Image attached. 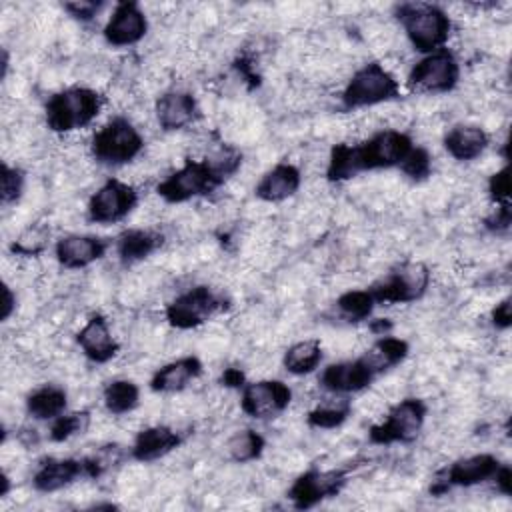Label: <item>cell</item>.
I'll list each match as a JSON object with an SVG mask.
<instances>
[{
  "instance_id": "16",
  "label": "cell",
  "mask_w": 512,
  "mask_h": 512,
  "mask_svg": "<svg viewBox=\"0 0 512 512\" xmlns=\"http://www.w3.org/2000/svg\"><path fill=\"white\" fill-rule=\"evenodd\" d=\"M148 20L138 2L126 0L114 6L110 20L104 26V38L112 46H132L144 38Z\"/></svg>"
},
{
  "instance_id": "27",
  "label": "cell",
  "mask_w": 512,
  "mask_h": 512,
  "mask_svg": "<svg viewBox=\"0 0 512 512\" xmlns=\"http://www.w3.org/2000/svg\"><path fill=\"white\" fill-rule=\"evenodd\" d=\"M410 352V344L404 338L396 336H380L372 348L364 354V358L370 362V366L376 370V374H382L394 366H398Z\"/></svg>"
},
{
  "instance_id": "14",
  "label": "cell",
  "mask_w": 512,
  "mask_h": 512,
  "mask_svg": "<svg viewBox=\"0 0 512 512\" xmlns=\"http://www.w3.org/2000/svg\"><path fill=\"white\" fill-rule=\"evenodd\" d=\"M498 466H500V460L492 454H474V456L460 458L438 474V478L430 486V492L434 496H438V494L448 492L454 486L470 488L480 482L492 480Z\"/></svg>"
},
{
  "instance_id": "13",
  "label": "cell",
  "mask_w": 512,
  "mask_h": 512,
  "mask_svg": "<svg viewBox=\"0 0 512 512\" xmlns=\"http://www.w3.org/2000/svg\"><path fill=\"white\" fill-rule=\"evenodd\" d=\"M292 400V390L282 380L246 382L240 396V408L246 416L268 420L282 414Z\"/></svg>"
},
{
  "instance_id": "24",
  "label": "cell",
  "mask_w": 512,
  "mask_h": 512,
  "mask_svg": "<svg viewBox=\"0 0 512 512\" xmlns=\"http://www.w3.org/2000/svg\"><path fill=\"white\" fill-rule=\"evenodd\" d=\"M490 138L484 128L474 124H458L450 128L444 136L446 152L458 162H470L484 154Z\"/></svg>"
},
{
  "instance_id": "5",
  "label": "cell",
  "mask_w": 512,
  "mask_h": 512,
  "mask_svg": "<svg viewBox=\"0 0 512 512\" xmlns=\"http://www.w3.org/2000/svg\"><path fill=\"white\" fill-rule=\"evenodd\" d=\"M144 148L142 134L124 116H114L98 132H94L90 142V152L96 162L104 166H122L132 162Z\"/></svg>"
},
{
  "instance_id": "32",
  "label": "cell",
  "mask_w": 512,
  "mask_h": 512,
  "mask_svg": "<svg viewBox=\"0 0 512 512\" xmlns=\"http://www.w3.org/2000/svg\"><path fill=\"white\" fill-rule=\"evenodd\" d=\"M350 412H352V404L344 398L340 402L324 404V406H318V408L310 410L308 416H306V424L310 428H324V430L336 428V426H342L346 422Z\"/></svg>"
},
{
  "instance_id": "45",
  "label": "cell",
  "mask_w": 512,
  "mask_h": 512,
  "mask_svg": "<svg viewBox=\"0 0 512 512\" xmlns=\"http://www.w3.org/2000/svg\"><path fill=\"white\" fill-rule=\"evenodd\" d=\"M370 330H372L374 334H378V336H386V334H390V330H392V322H390L388 318L372 320V322H370Z\"/></svg>"
},
{
  "instance_id": "2",
  "label": "cell",
  "mask_w": 512,
  "mask_h": 512,
  "mask_svg": "<svg viewBox=\"0 0 512 512\" xmlns=\"http://www.w3.org/2000/svg\"><path fill=\"white\" fill-rule=\"evenodd\" d=\"M242 164V154L234 148H222L214 158L192 160L172 172L156 186V194L168 204L188 202L196 196H206L226 182Z\"/></svg>"
},
{
  "instance_id": "31",
  "label": "cell",
  "mask_w": 512,
  "mask_h": 512,
  "mask_svg": "<svg viewBox=\"0 0 512 512\" xmlns=\"http://www.w3.org/2000/svg\"><path fill=\"white\" fill-rule=\"evenodd\" d=\"M336 306H338L340 314L344 318H348L350 322H362L372 314L376 302H374L370 290L366 288V290H348V292L340 294L336 300Z\"/></svg>"
},
{
  "instance_id": "40",
  "label": "cell",
  "mask_w": 512,
  "mask_h": 512,
  "mask_svg": "<svg viewBox=\"0 0 512 512\" xmlns=\"http://www.w3.org/2000/svg\"><path fill=\"white\" fill-rule=\"evenodd\" d=\"M510 296L500 300L494 310H492V324L498 328V330H508L510 324H512V310H510Z\"/></svg>"
},
{
  "instance_id": "43",
  "label": "cell",
  "mask_w": 512,
  "mask_h": 512,
  "mask_svg": "<svg viewBox=\"0 0 512 512\" xmlns=\"http://www.w3.org/2000/svg\"><path fill=\"white\" fill-rule=\"evenodd\" d=\"M16 308V296L12 294L10 286L4 284V304H2V320H8Z\"/></svg>"
},
{
  "instance_id": "28",
  "label": "cell",
  "mask_w": 512,
  "mask_h": 512,
  "mask_svg": "<svg viewBox=\"0 0 512 512\" xmlns=\"http://www.w3.org/2000/svg\"><path fill=\"white\" fill-rule=\"evenodd\" d=\"M284 368L294 376L310 374L322 362V344L318 338H308L292 344L284 352Z\"/></svg>"
},
{
  "instance_id": "42",
  "label": "cell",
  "mask_w": 512,
  "mask_h": 512,
  "mask_svg": "<svg viewBox=\"0 0 512 512\" xmlns=\"http://www.w3.org/2000/svg\"><path fill=\"white\" fill-rule=\"evenodd\" d=\"M494 482H496L498 492H502L504 496L512 494V470H510L508 464L498 466V470L494 474Z\"/></svg>"
},
{
  "instance_id": "7",
  "label": "cell",
  "mask_w": 512,
  "mask_h": 512,
  "mask_svg": "<svg viewBox=\"0 0 512 512\" xmlns=\"http://www.w3.org/2000/svg\"><path fill=\"white\" fill-rule=\"evenodd\" d=\"M430 284V270L424 262H402L368 290L376 304H408L420 300Z\"/></svg>"
},
{
  "instance_id": "41",
  "label": "cell",
  "mask_w": 512,
  "mask_h": 512,
  "mask_svg": "<svg viewBox=\"0 0 512 512\" xmlns=\"http://www.w3.org/2000/svg\"><path fill=\"white\" fill-rule=\"evenodd\" d=\"M220 384L232 390H242L246 384V376L240 368H226L220 376Z\"/></svg>"
},
{
  "instance_id": "15",
  "label": "cell",
  "mask_w": 512,
  "mask_h": 512,
  "mask_svg": "<svg viewBox=\"0 0 512 512\" xmlns=\"http://www.w3.org/2000/svg\"><path fill=\"white\" fill-rule=\"evenodd\" d=\"M376 376V370L362 354L354 360H344L326 366L320 374V384L324 390L334 394H352L368 388Z\"/></svg>"
},
{
  "instance_id": "9",
  "label": "cell",
  "mask_w": 512,
  "mask_h": 512,
  "mask_svg": "<svg viewBox=\"0 0 512 512\" xmlns=\"http://www.w3.org/2000/svg\"><path fill=\"white\" fill-rule=\"evenodd\" d=\"M428 414V406L420 398H404L394 404L386 420L370 426L368 440L370 444L388 446L394 442H412L424 426Z\"/></svg>"
},
{
  "instance_id": "19",
  "label": "cell",
  "mask_w": 512,
  "mask_h": 512,
  "mask_svg": "<svg viewBox=\"0 0 512 512\" xmlns=\"http://www.w3.org/2000/svg\"><path fill=\"white\" fill-rule=\"evenodd\" d=\"M78 478H86L84 458H44L32 476L38 492H56Z\"/></svg>"
},
{
  "instance_id": "33",
  "label": "cell",
  "mask_w": 512,
  "mask_h": 512,
  "mask_svg": "<svg viewBox=\"0 0 512 512\" xmlns=\"http://www.w3.org/2000/svg\"><path fill=\"white\" fill-rule=\"evenodd\" d=\"M88 424H90V412H86V410L60 414L58 418L52 420L48 436L52 442H66L76 434H84Z\"/></svg>"
},
{
  "instance_id": "35",
  "label": "cell",
  "mask_w": 512,
  "mask_h": 512,
  "mask_svg": "<svg viewBox=\"0 0 512 512\" xmlns=\"http://www.w3.org/2000/svg\"><path fill=\"white\" fill-rule=\"evenodd\" d=\"M398 168L402 170V174H406L414 182L426 180L430 176V172H432L430 152L426 148H422V146H414Z\"/></svg>"
},
{
  "instance_id": "23",
  "label": "cell",
  "mask_w": 512,
  "mask_h": 512,
  "mask_svg": "<svg viewBox=\"0 0 512 512\" xmlns=\"http://www.w3.org/2000/svg\"><path fill=\"white\" fill-rule=\"evenodd\" d=\"M202 374V362L198 356H182L178 360H172L158 368L154 376L150 378V390L160 394L180 392L184 390L192 380H196Z\"/></svg>"
},
{
  "instance_id": "8",
  "label": "cell",
  "mask_w": 512,
  "mask_h": 512,
  "mask_svg": "<svg viewBox=\"0 0 512 512\" xmlns=\"http://www.w3.org/2000/svg\"><path fill=\"white\" fill-rule=\"evenodd\" d=\"M228 308V300L212 288L200 284L166 304L164 316L170 326L178 330H192L208 322L212 316Z\"/></svg>"
},
{
  "instance_id": "20",
  "label": "cell",
  "mask_w": 512,
  "mask_h": 512,
  "mask_svg": "<svg viewBox=\"0 0 512 512\" xmlns=\"http://www.w3.org/2000/svg\"><path fill=\"white\" fill-rule=\"evenodd\" d=\"M156 120L164 132L180 130L198 118V102L190 92L170 90L156 100Z\"/></svg>"
},
{
  "instance_id": "36",
  "label": "cell",
  "mask_w": 512,
  "mask_h": 512,
  "mask_svg": "<svg viewBox=\"0 0 512 512\" xmlns=\"http://www.w3.org/2000/svg\"><path fill=\"white\" fill-rule=\"evenodd\" d=\"M46 240H48V230L42 226H34L22 232L18 238H14V242L10 244V250L18 256H38L46 248Z\"/></svg>"
},
{
  "instance_id": "18",
  "label": "cell",
  "mask_w": 512,
  "mask_h": 512,
  "mask_svg": "<svg viewBox=\"0 0 512 512\" xmlns=\"http://www.w3.org/2000/svg\"><path fill=\"white\" fill-rule=\"evenodd\" d=\"M76 342L82 348L84 356L96 364L112 360L120 350V344L114 340L108 320L102 314H92L88 318V322L76 334Z\"/></svg>"
},
{
  "instance_id": "17",
  "label": "cell",
  "mask_w": 512,
  "mask_h": 512,
  "mask_svg": "<svg viewBox=\"0 0 512 512\" xmlns=\"http://www.w3.org/2000/svg\"><path fill=\"white\" fill-rule=\"evenodd\" d=\"M108 250V240L100 236H86V234H68L62 236L56 246L54 254L62 268L80 270L90 266L92 262L100 260Z\"/></svg>"
},
{
  "instance_id": "12",
  "label": "cell",
  "mask_w": 512,
  "mask_h": 512,
  "mask_svg": "<svg viewBox=\"0 0 512 512\" xmlns=\"http://www.w3.org/2000/svg\"><path fill=\"white\" fill-rule=\"evenodd\" d=\"M138 204V192L134 186L108 178L88 202V218L96 224H114L124 220Z\"/></svg>"
},
{
  "instance_id": "39",
  "label": "cell",
  "mask_w": 512,
  "mask_h": 512,
  "mask_svg": "<svg viewBox=\"0 0 512 512\" xmlns=\"http://www.w3.org/2000/svg\"><path fill=\"white\" fill-rule=\"evenodd\" d=\"M512 224V212H510V202L508 204H498V208L484 220V226L490 230V232H496V234H502L510 228Z\"/></svg>"
},
{
  "instance_id": "21",
  "label": "cell",
  "mask_w": 512,
  "mask_h": 512,
  "mask_svg": "<svg viewBox=\"0 0 512 512\" xmlns=\"http://www.w3.org/2000/svg\"><path fill=\"white\" fill-rule=\"evenodd\" d=\"M182 444L180 432H176L170 426L158 424L142 428L130 448V458L138 462H154L158 458H164L172 450H176Z\"/></svg>"
},
{
  "instance_id": "11",
  "label": "cell",
  "mask_w": 512,
  "mask_h": 512,
  "mask_svg": "<svg viewBox=\"0 0 512 512\" xmlns=\"http://www.w3.org/2000/svg\"><path fill=\"white\" fill-rule=\"evenodd\" d=\"M460 78V66L456 56L448 48L426 54L416 62L408 74V86L416 92L442 94L456 88Z\"/></svg>"
},
{
  "instance_id": "29",
  "label": "cell",
  "mask_w": 512,
  "mask_h": 512,
  "mask_svg": "<svg viewBox=\"0 0 512 512\" xmlns=\"http://www.w3.org/2000/svg\"><path fill=\"white\" fill-rule=\"evenodd\" d=\"M104 406L112 414H126L132 412L140 402V388L132 380H112L106 384L104 392Z\"/></svg>"
},
{
  "instance_id": "46",
  "label": "cell",
  "mask_w": 512,
  "mask_h": 512,
  "mask_svg": "<svg viewBox=\"0 0 512 512\" xmlns=\"http://www.w3.org/2000/svg\"><path fill=\"white\" fill-rule=\"evenodd\" d=\"M10 490V478L6 474H2V490H0V496H6Z\"/></svg>"
},
{
  "instance_id": "4",
  "label": "cell",
  "mask_w": 512,
  "mask_h": 512,
  "mask_svg": "<svg viewBox=\"0 0 512 512\" xmlns=\"http://www.w3.org/2000/svg\"><path fill=\"white\" fill-rule=\"evenodd\" d=\"M104 106V96L86 86H72L52 94L44 106L46 126L52 132H72L92 124Z\"/></svg>"
},
{
  "instance_id": "25",
  "label": "cell",
  "mask_w": 512,
  "mask_h": 512,
  "mask_svg": "<svg viewBox=\"0 0 512 512\" xmlns=\"http://www.w3.org/2000/svg\"><path fill=\"white\" fill-rule=\"evenodd\" d=\"M162 242L164 236L154 230L130 228L116 238V254L124 266H132L148 258L152 252H156L162 246Z\"/></svg>"
},
{
  "instance_id": "10",
  "label": "cell",
  "mask_w": 512,
  "mask_h": 512,
  "mask_svg": "<svg viewBox=\"0 0 512 512\" xmlns=\"http://www.w3.org/2000/svg\"><path fill=\"white\" fill-rule=\"evenodd\" d=\"M348 482V468H332L318 470L310 468L296 476L286 496L296 510H308L320 504L322 500L334 498L342 492Z\"/></svg>"
},
{
  "instance_id": "22",
  "label": "cell",
  "mask_w": 512,
  "mask_h": 512,
  "mask_svg": "<svg viewBox=\"0 0 512 512\" xmlns=\"http://www.w3.org/2000/svg\"><path fill=\"white\" fill-rule=\"evenodd\" d=\"M302 184L300 170L290 162H280L270 168L254 186L256 198L264 202H282L298 192Z\"/></svg>"
},
{
  "instance_id": "44",
  "label": "cell",
  "mask_w": 512,
  "mask_h": 512,
  "mask_svg": "<svg viewBox=\"0 0 512 512\" xmlns=\"http://www.w3.org/2000/svg\"><path fill=\"white\" fill-rule=\"evenodd\" d=\"M236 68L242 72V76H244V78H248V80L252 82V86H254V84L258 86V84H260V78H258V74H254V72H252V64H250L248 60L240 58V60L236 62Z\"/></svg>"
},
{
  "instance_id": "1",
  "label": "cell",
  "mask_w": 512,
  "mask_h": 512,
  "mask_svg": "<svg viewBox=\"0 0 512 512\" xmlns=\"http://www.w3.org/2000/svg\"><path fill=\"white\" fill-rule=\"evenodd\" d=\"M412 148V138L400 130H380L360 144H334L328 156L326 180L344 182L360 172L400 166Z\"/></svg>"
},
{
  "instance_id": "30",
  "label": "cell",
  "mask_w": 512,
  "mask_h": 512,
  "mask_svg": "<svg viewBox=\"0 0 512 512\" xmlns=\"http://www.w3.org/2000/svg\"><path fill=\"white\" fill-rule=\"evenodd\" d=\"M228 454L234 462H240V464H246V462H254L262 456L264 448H266V440L262 434H258L256 430H240L236 432L228 444Z\"/></svg>"
},
{
  "instance_id": "6",
  "label": "cell",
  "mask_w": 512,
  "mask_h": 512,
  "mask_svg": "<svg viewBox=\"0 0 512 512\" xmlns=\"http://www.w3.org/2000/svg\"><path fill=\"white\" fill-rule=\"evenodd\" d=\"M400 96V84L390 70L380 62H366L348 80L342 92V106L346 110L374 106L396 100Z\"/></svg>"
},
{
  "instance_id": "26",
  "label": "cell",
  "mask_w": 512,
  "mask_h": 512,
  "mask_svg": "<svg viewBox=\"0 0 512 512\" xmlns=\"http://www.w3.org/2000/svg\"><path fill=\"white\" fill-rule=\"evenodd\" d=\"M68 404V394L64 388L46 384L36 388L26 398V410L36 420H54L64 414Z\"/></svg>"
},
{
  "instance_id": "3",
  "label": "cell",
  "mask_w": 512,
  "mask_h": 512,
  "mask_svg": "<svg viewBox=\"0 0 512 512\" xmlns=\"http://www.w3.org/2000/svg\"><path fill=\"white\" fill-rule=\"evenodd\" d=\"M394 14L402 22L404 32L416 52L426 56L444 48L452 30V22L440 6L404 2L394 8Z\"/></svg>"
},
{
  "instance_id": "38",
  "label": "cell",
  "mask_w": 512,
  "mask_h": 512,
  "mask_svg": "<svg viewBox=\"0 0 512 512\" xmlns=\"http://www.w3.org/2000/svg\"><path fill=\"white\" fill-rule=\"evenodd\" d=\"M62 6H64V10H66L72 18H76V20H80V22H90V20L98 14V10L102 8V2L80 0V2H66V4H62Z\"/></svg>"
},
{
  "instance_id": "37",
  "label": "cell",
  "mask_w": 512,
  "mask_h": 512,
  "mask_svg": "<svg viewBox=\"0 0 512 512\" xmlns=\"http://www.w3.org/2000/svg\"><path fill=\"white\" fill-rule=\"evenodd\" d=\"M488 196L494 204H508L510 198V168L502 166L488 178Z\"/></svg>"
},
{
  "instance_id": "34",
  "label": "cell",
  "mask_w": 512,
  "mask_h": 512,
  "mask_svg": "<svg viewBox=\"0 0 512 512\" xmlns=\"http://www.w3.org/2000/svg\"><path fill=\"white\" fill-rule=\"evenodd\" d=\"M24 170L16 168V166H8L6 162H2L0 168V198L4 206H10L14 202L20 200L22 192H24Z\"/></svg>"
},
{
  "instance_id": "47",
  "label": "cell",
  "mask_w": 512,
  "mask_h": 512,
  "mask_svg": "<svg viewBox=\"0 0 512 512\" xmlns=\"http://www.w3.org/2000/svg\"><path fill=\"white\" fill-rule=\"evenodd\" d=\"M6 72H8V52L2 50V78H6Z\"/></svg>"
}]
</instances>
